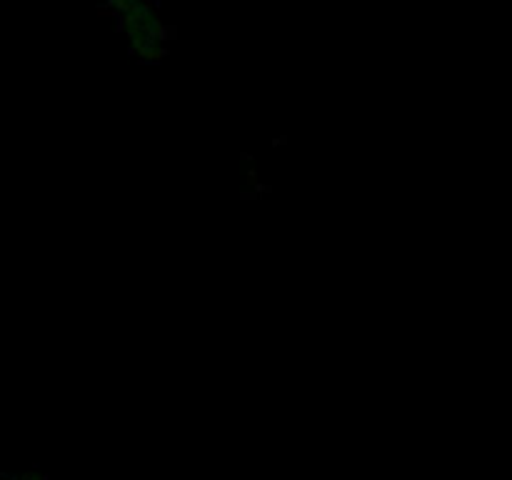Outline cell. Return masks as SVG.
<instances>
[{"mask_svg":"<svg viewBox=\"0 0 512 480\" xmlns=\"http://www.w3.org/2000/svg\"><path fill=\"white\" fill-rule=\"evenodd\" d=\"M118 28L140 63H160L168 55V28L150 0H140L118 15Z\"/></svg>","mask_w":512,"mask_h":480,"instance_id":"1","label":"cell"},{"mask_svg":"<svg viewBox=\"0 0 512 480\" xmlns=\"http://www.w3.org/2000/svg\"><path fill=\"white\" fill-rule=\"evenodd\" d=\"M100 3H103L108 10H113L115 15H120L128 8H133L135 3H140V0H100Z\"/></svg>","mask_w":512,"mask_h":480,"instance_id":"2","label":"cell"}]
</instances>
